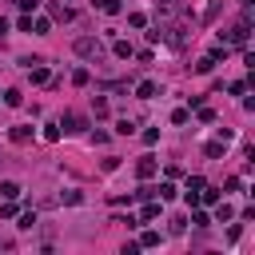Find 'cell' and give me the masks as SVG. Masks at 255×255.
Returning a JSON list of instances; mask_svg holds the SVG:
<instances>
[{"instance_id": "cell-1", "label": "cell", "mask_w": 255, "mask_h": 255, "mask_svg": "<svg viewBox=\"0 0 255 255\" xmlns=\"http://www.w3.org/2000/svg\"><path fill=\"white\" fill-rule=\"evenodd\" d=\"M247 36H251V20H243V24H235V28L228 32V44L243 48V44H247Z\"/></svg>"}, {"instance_id": "cell-2", "label": "cell", "mask_w": 255, "mask_h": 255, "mask_svg": "<svg viewBox=\"0 0 255 255\" xmlns=\"http://www.w3.org/2000/svg\"><path fill=\"white\" fill-rule=\"evenodd\" d=\"M76 52H80V56H88V60H96V56H100V40L80 36V40H76Z\"/></svg>"}, {"instance_id": "cell-3", "label": "cell", "mask_w": 255, "mask_h": 255, "mask_svg": "<svg viewBox=\"0 0 255 255\" xmlns=\"http://www.w3.org/2000/svg\"><path fill=\"white\" fill-rule=\"evenodd\" d=\"M136 176H140V179H152V176H155V155H140Z\"/></svg>"}, {"instance_id": "cell-4", "label": "cell", "mask_w": 255, "mask_h": 255, "mask_svg": "<svg viewBox=\"0 0 255 255\" xmlns=\"http://www.w3.org/2000/svg\"><path fill=\"white\" fill-rule=\"evenodd\" d=\"M28 72H32V84H48V80H52V72L44 68V60H40V64H32Z\"/></svg>"}, {"instance_id": "cell-5", "label": "cell", "mask_w": 255, "mask_h": 255, "mask_svg": "<svg viewBox=\"0 0 255 255\" xmlns=\"http://www.w3.org/2000/svg\"><path fill=\"white\" fill-rule=\"evenodd\" d=\"M20 196V183L16 179H4V183H0V200H16Z\"/></svg>"}, {"instance_id": "cell-6", "label": "cell", "mask_w": 255, "mask_h": 255, "mask_svg": "<svg viewBox=\"0 0 255 255\" xmlns=\"http://www.w3.org/2000/svg\"><path fill=\"white\" fill-rule=\"evenodd\" d=\"M8 140H12V144H28V140H32V128H12Z\"/></svg>"}, {"instance_id": "cell-7", "label": "cell", "mask_w": 255, "mask_h": 255, "mask_svg": "<svg viewBox=\"0 0 255 255\" xmlns=\"http://www.w3.org/2000/svg\"><path fill=\"white\" fill-rule=\"evenodd\" d=\"M155 92H159V88H155V80H144V84L136 88V96H140V100H152Z\"/></svg>"}, {"instance_id": "cell-8", "label": "cell", "mask_w": 255, "mask_h": 255, "mask_svg": "<svg viewBox=\"0 0 255 255\" xmlns=\"http://www.w3.org/2000/svg\"><path fill=\"white\" fill-rule=\"evenodd\" d=\"M60 124H64V132H80V124H84V120H80L76 112H68V116H64Z\"/></svg>"}, {"instance_id": "cell-9", "label": "cell", "mask_w": 255, "mask_h": 255, "mask_svg": "<svg viewBox=\"0 0 255 255\" xmlns=\"http://www.w3.org/2000/svg\"><path fill=\"white\" fill-rule=\"evenodd\" d=\"M96 8L108 12V16H116V12H120V0H96Z\"/></svg>"}, {"instance_id": "cell-10", "label": "cell", "mask_w": 255, "mask_h": 255, "mask_svg": "<svg viewBox=\"0 0 255 255\" xmlns=\"http://www.w3.org/2000/svg\"><path fill=\"white\" fill-rule=\"evenodd\" d=\"M4 104H8V108H20V104H24V96H20L16 88H8V92H4Z\"/></svg>"}, {"instance_id": "cell-11", "label": "cell", "mask_w": 255, "mask_h": 255, "mask_svg": "<svg viewBox=\"0 0 255 255\" xmlns=\"http://www.w3.org/2000/svg\"><path fill=\"white\" fill-rule=\"evenodd\" d=\"M112 52H116L120 60H128V56H132V44H128V40H116V44H112Z\"/></svg>"}, {"instance_id": "cell-12", "label": "cell", "mask_w": 255, "mask_h": 255, "mask_svg": "<svg viewBox=\"0 0 255 255\" xmlns=\"http://www.w3.org/2000/svg\"><path fill=\"white\" fill-rule=\"evenodd\" d=\"M140 247H159V231H144L140 235Z\"/></svg>"}, {"instance_id": "cell-13", "label": "cell", "mask_w": 255, "mask_h": 255, "mask_svg": "<svg viewBox=\"0 0 255 255\" xmlns=\"http://www.w3.org/2000/svg\"><path fill=\"white\" fill-rule=\"evenodd\" d=\"M44 140H48V144L60 140V124H44Z\"/></svg>"}, {"instance_id": "cell-14", "label": "cell", "mask_w": 255, "mask_h": 255, "mask_svg": "<svg viewBox=\"0 0 255 255\" xmlns=\"http://www.w3.org/2000/svg\"><path fill=\"white\" fill-rule=\"evenodd\" d=\"M116 132H120V136H132V132H136V120H120Z\"/></svg>"}, {"instance_id": "cell-15", "label": "cell", "mask_w": 255, "mask_h": 255, "mask_svg": "<svg viewBox=\"0 0 255 255\" xmlns=\"http://www.w3.org/2000/svg\"><path fill=\"white\" fill-rule=\"evenodd\" d=\"M155 191H159V200H176V183H159Z\"/></svg>"}, {"instance_id": "cell-16", "label": "cell", "mask_w": 255, "mask_h": 255, "mask_svg": "<svg viewBox=\"0 0 255 255\" xmlns=\"http://www.w3.org/2000/svg\"><path fill=\"white\" fill-rule=\"evenodd\" d=\"M88 80H92V72H88V68H76V72H72V84H80V88H84Z\"/></svg>"}, {"instance_id": "cell-17", "label": "cell", "mask_w": 255, "mask_h": 255, "mask_svg": "<svg viewBox=\"0 0 255 255\" xmlns=\"http://www.w3.org/2000/svg\"><path fill=\"white\" fill-rule=\"evenodd\" d=\"M60 200H64V204H68V207H76V204H80L84 196H80V191H64V196H60Z\"/></svg>"}, {"instance_id": "cell-18", "label": "cell", "mask_w": 255, "mask_h": 255, "mask_svg": "<svg viewBox=\"0 0 255 255\" xmlns=\"http://www.w3.org/2000/svg\"><path fill=\"white\" fill-rule=\"evenodd\" d=\"M211 68H215V56H204V60L196 64V72H211Z\"/></svg>"}, {"instance_id": "cell-19", "label": "cell", "mask_w": 255, "mask_h": 255, "mask_svg": "<svg viewBox=\"0 0 255 255\" xmlns=\"http://www.w3.org/2000/svg\"><path fill=\"white\" fill-rule=\"evenodd\" d=\"M92 112H96V116H108L112 108H108V100H104V96H100V100H96V104H92Z\"/></svg>"}, {"instance_id": "cell-20", "label": "cell", "mask_w": 255, "mask_h": 255, "mask_svg": "<svg viewBox=\"0 0 255 255\" xmlns=\"http://www.w3.org/2000/svg\"><path fill=\"white\" fill-rule=\"evenodd\" d=\"M128 24H132V28H144V24H148V16H144V12H132V16H128Z\"/></svg>"}, {"instance_id": "cell-21", "label": "cell", "mask_w": 255, "mask_h": 255, "mask_svg": "<svg viewBox=\"0 0 255 255\" xmlns=\"http://www.w3.org/2000/svg\"><path fill=\"white\" fill-rule=\"evenodd\" d=\"M155 215H159V204H148V207L140 211V219H155Z\"/></svg>"}, {"instance_id": "cell-22", "label": "cell", "mask_w": 255, "mask_h": 255, "mask_svg": "<svg viewBox=\"0 0 255 255\" xmlns=\"http://www.w3.org/2000/svg\"><path fill=\"white\" fill-rule=\"evenodd\" d=\"M32 223H36V211H24V215H20V228L28 231V228H32Z\"/></svg>"}, {"instance_id": "cell-23", "label": "cell", "mask_w": 255, "mask_h": 255, "mask_svg": "<svg viewBox=\"0 0 255 255\" xmlns=\"http://www.w3.org/2000/svg\"><path fill=\"white\" fill-rule=\"evenodd\" d=\"M172 124H187V108H176L172 112Z\"/></svg>"}, {"instance_id": "cell-24", "label": "cell", "mask_w": 255, "mask_h": 255, "mask_svg": "<svg viewBox=\"0 0 255 255\" xmlns=\"http://www.w3.org/2000/svg\"><path fill=\"white\" fill-rule=\"evenodd\" d=\"M36 4H40V0H20V8H24V12H36Z\"/></svg>"}, {"instance_id": "cell-25", "label": "cell", "mask_w": 255, "mask_h": 255, "mask_svg": "<svg viewBox=\"0 0 255 255\" xmlns=\"http://www.w3.org/2000/svg\"><path fill=\"white\" fill-rule=\"evenodd\" d=\"M4 32H8V20H4V16H0V36H4Z\"/></svg>"}, {"instance_id": "cell-26", "label": "cell", "mask_w": 255, "mask_h": 255, "mask_svg": "<svg viewBox=\"0 0 255 255\" xmlns=\"http://www.w3.org/2000/svg\"><path fill=\"white\" fill-rule=\"evenodd\" d=\"M0 100H4V96H0Z\"/></svg>"}]
</instances>
